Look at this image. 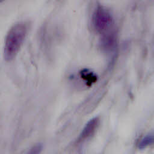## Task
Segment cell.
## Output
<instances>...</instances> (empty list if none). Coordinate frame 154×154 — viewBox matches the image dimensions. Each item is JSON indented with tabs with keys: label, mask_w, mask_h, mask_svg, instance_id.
Wrapping results in <instances>:
<instances>
[{
	"label": "cell",
	"mask_w": 154,
	"mask_h": 154,
	"mask_svg": "<svg viewBox=\"0 0 154 154\" xmlns=\"http://www.w3.org/2000/svg\"><path fill=\"white\" fill-rule=\"evenodd\" d=\"M26 32L27 26L23 22H19L10 28L4 46V57L6 61H11L16 57L23 44Z\"/></svg>",
	"instance_id": "1"
},
{
	"label": "cell",
	"mask_w": 154,
	"mask_h": 154,
	"mask_svg": "<svg viewBox=\"0 0 154 154\" xmlns=\"http://www.w3.org/2000/svg\"><path fill=\"white\" fill-rule=\"evenodd\" d=\"M91 23L95 31L102 34L112 29V15L111 11L105 7L98 5L93 11Z\"/></svg>",
	"instance_id": "2"
},
{
	"label": "cell",
	"mask_w": 154,
	"mask_h": 154,
	"mask_svg": "<svg viewBox=\"0 0 154 154\" xmlns=\"http://www.w3.org/2000/svg\"><path fill=\"white\" fill-rule=\"evenodd\" d=\"M99 125V119L97 117L90 120L83 128L79 137V141H83L90 138L96 132Z\"/></svg>",
	"instance_id": "3"
},
{
	"label": "cell",
	"mask_w": 154,
	"mask_h": 154,
	"mask_svg": "<svg viewBox=\"0 0 154 154\" xmlns=\"http://www.w3.org/2000/svg\"><path fill=\"white\" fill-rule=\"evenodd\" d=\"M101 35V47L105 51H110L114 49L117 43V36L116 32L111 29Z\"/></svg>",
	"instance_id": "4"
},
{
	"label": "cell",
	"mask_w": 154,
	"mask_h": 154,
	"mask_svg": "<svg viewBox=\"0 0 154 154\" xmlns=\"http://www.w3.org/2000/svg\"><path fill=\"white\" fill-rule=\"evenodd\" d=\"M80 76L85 81L86 85L88 86L95 83L97 79V75L94 72L88 69L82 70L80 72Z\"/></svg>",
	"instance_id": "5"
},
{
	"label": "cell",
	"mask_w": 154,
	"mask_h": 154,
	"mask_svg": "<svg viewBox=\"0 0 154 154\" xmlns=\"http://www.w3.org/2000/svg\"><path fill=\"white\" fill-rule=\"evenodd\" d=\"M154 142V136L153 135H147L144 137L138 143V147L140 149H144L151 145Z\"/></svg>",
	"instance_id": "6"
},
{
	"label": "cell",
	"mask_w": 154,
	"mask_h": 154,
	"mask_svg": "<svg viewBox=\"0 0 154 154\" xmlns=\"http://www.w3.org/2000/svg\"><path fill=\"white\" fill-rule=\"evenodd\" d=\"M42 150V146L40 144H37L33 146L25 154H40Z\"/></svg>",
	"instance_id": "7"
}]
</instances>
